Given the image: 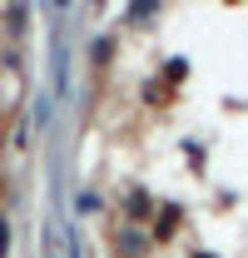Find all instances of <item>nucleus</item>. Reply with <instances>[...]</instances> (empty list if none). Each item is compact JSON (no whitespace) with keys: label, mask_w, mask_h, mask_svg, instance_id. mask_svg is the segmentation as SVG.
<instances>
[{"label":"nucleus","mask_w":248,"mask_h":258,"mask_svg":"<svg viewBox=\"0 0 248 258\" xmlns=\"http://www.w3.org/2000/svg\"><path fill=\"white\" fill-rule=\"evenodd\" d=\"M5 243H10V228L0 224V253H5Z\"/></svg>","instance_id":"f257e3e1"}]
</instances>
